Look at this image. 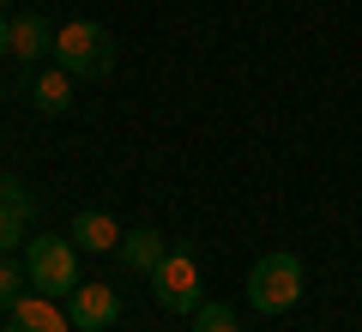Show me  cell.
Listing matches in <instances>:
<instances>
[{
  "label": "cell",
  "instance_id": "obj_16",
  "mask_svg": "<svg viewBox=\"0 0 362 332\" xmlns=\"http://www.w3.org/2000/svg\"><path fill=\"white\" fill-rule=\"evenodd\" d=\"M0 97H6V91H0Z\"/></svg>",
  "mask_w": 362,
  "mask_h": 332
},
{
  "label": "cell",
  "instance_id": "obj_7",
  "mask_svg": "<svg viewBox=\"0 0 362 332\" xmlns=\"http://www.w3.org/2000/svg\"><path fill=\"white\" fill-rule=\"evenodd\" d=\"M121 236H127V230H121L109 212H78V217H73V242L85 248V254H115Z\"/></svg>",
  "mask_w": 362,
  "mask_h": 332
},
{
  "label": "cell",
  "instance_id": "obj_6",
  "mask_svg": "<svg viewBox=\"0 0 362 332\" xmlns=\"http://www.w3.org/2000/svg\"><path fill=\"white\" fill-rule=\"evenodd\" d=\"M66 314H73V332H109L115 314H121V296L109 284H78L66 296Z\"/></svg>",
  "mask_w": 362,
  "mask_h": 332
},
{
  "label": "cell",
  "instance_id": "obj_9",
  "mask_svg": "<svg viewBox=\"0 0 362 332\" xmlns=\"http://www.w3.org/2000/svg\"><path fill=\"white\" fill-rule=\"evenodd\" d=\"M115 254H121V266H133V272H145V278H151V272L163 266L169 242H163L157 230H127V236H121V248H115Z\"/></svg>",
  "mask_w": 362,
  "mask_h": 332
},
{
  "label": "cell",
  "instance_id": "obj_5",
  "mask_svg": "<svg viewBox=\"0 0 362 332\" xmlns=\"http://www.w3.org/2000/svg\"><path fill=\"white\" fill-rule=\"evenodd\" d=\"M6 332H73V314H66L61 296L25 290L13 308H6Z\"/></svg>",
  "mask_w": 362,
  "mask_h": 332
},
{
  "label": "cell",
  "instance_id": "obj_4",
  "mask_svg": "<svg viewBox=\"0 0 362 332\" xmlns=\"http://www.w3.org/2000/svg\"><path fill=\"white\" fill-rule=\"evenodd\" d=\"M151 290H157V308H163V314H194V308L206 302L199 254H194V248H169L163 266L151 272Z\"/></svg>",
  "mask_w": 362,
  "mask_h": 332
},
{
  "label": "cell",
  "instance_id": "obj_8",
  "mask_svg": "<svg viewBox=\"0 0 362 332\" xmlns=\"http://www.w3.org/2000/svg\"><path fill=\"white\" fill-rule=\"evenodd\" d=\"M54 55V25L42 13H18L13 18V61H42Z\"/></svg>",
  "mask_w": 362,
  "mask_h": 332
},
{
  "label": "cell",
  "instance_id": "obj_10",
  "mask_svg": "<svg viewBox=\"0 0 362 332\" xmlns=\"http://www.w3.org/2000/svg\"><path fill=\"white\" fill-rule=\"evenodd\" d=\"M30 97H37V109H42V115H66V109H73V73H66V67L42 73L37 85H30Z\"/></svg>",
  "mask_w": 362,
  "mask_h": 332
},
{
  "label": "cell",
  "instance_id": "obj_14",
  "mask_svg": "<svg viewBox=\"0 0 362 332\" xmlns=\"http://www.w3.org/2000/svg\"><path fill=\"white\" fill-rule=\"evenodd\" d=\"M0 55H13V18L0 13Z\"/></svg>",
  "mask_w": 362,
  "mask_h": 332
},
{
  "label": "cell",
  "instance_id": "obj_13",
  "mask_svg": "<svg viewBox=\"0 0 362 332\" xmlns=\"http://www.w3.org/2000/svg\"><path fill=\"white\" fill-rule=\"evenodd\" d=\"M18 242H25V217H18V212H6V205H0V254H13Z\"/></svg>",
  "mask_w": 362,
  "mask_h": 332
},
{
  "label": "cell",
  "instance_id": "obj_3",
  "mask_svg": "<svg viewBox=\"0 0 362 332\" xmlns=\"http://www.w3.org/2000/svg\"><path fill=\"white\" fill-rule=\"evenodd\" d=\"M25 272H30V290L42 296H73L78 290V242L73 236H37L25 242Z\"/></svg>",
  "mask_w": 362,
  "mask_h": 332
},
{
  "label": "cell",
  "instance_id": "obj_11",
  "mask_svg": "<svg viewBox=\"0 0 362 332\" xmlns=\"http://www.w3.org/2000/svg\"><path fill=\"white\" fill-rule=\"evenodd\" d=\"M25 284H30V272H25V260H13V254H0V314L25 296Z\"/></svg>",
  "mask_w": 362,
  "mask_h": 332
},
{
  "label": "cell",
  "instance_id": "obj_15",
  "mask_svg": "<svg viewBox=\"0 0 362 332\" xmlns=\"http://www.w3.org/2000/svg\"><path fill=\"white\" fill-rule=\"evenodd\" d=\"M0 13H6V0H0Z\"/></svg>",
  "mask_w": 362,
  "mask_h": 332
},
{
  "label": "cell",
  "instance_id": "obj_12",
  "mask_svg": "<svg viewBox=\"0 0 362 332\" xmlns=\"http://www.w3.org/2000/svg\"><path fill=\"white\" fill-rule=\"evenodd\" d=\"M194 332H235V308L230 302H199L194 308Z\"/></svg>",
  "mask_w": 362,
  "mask_h": 332
},
{
  "label": "cell",
  "instance_id": "obj_1",
  "mask_svg": "<svg viewBox=\"0 0 362 332\" xmlns=\"http://www.w3.org/2000/svg\"><path fill=\"white\" fill-rule=\"evenodd\" d=\"M54 67H66L73 79H109L115 67V42L97 18H66L54 30Z\"/></svg>",
  "mask_w": 362,
  "mask_h": 332
},
{
  "label": "cell",
  "instance_id": "obj_2",
  "mask_svg": "<svg viewBox=\"0 0 362 332\" xmlns=\"http://www.w3.org/2000/svg\"><path fill=\"white\" fill-rule=\"evenodd\" d=\"M247 302H254V314H290L302 302V260L284 254V248L259 254L254 272H247Z\"/></svg>",
  "mask_w": 362,
  "mask_h": 332
}]
</instances>
